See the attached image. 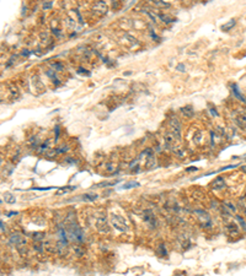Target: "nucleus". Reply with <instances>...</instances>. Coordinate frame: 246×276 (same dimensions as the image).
I'll use <instances>...</instances> for the list:
<instances>
[{
  "instance_id": "nucleus-1",
  "label": "nucleus",
  "mask_w": 246,
  "mask_h": 276,
  "mask_svg": "<svg viewBox=\"0 0 246 276\" xmlns=\"http://www.w3.org/2000/svg\"><path fill=\"white\" fill-rule=\"evenodd\" d=\"M67 232H68V237H69V239H71V241H74L76 243H83L85 241L83 229H81V227H79L75 222L68 223Z\"/></svg>"
},
{
  "instance_id": "nucleus-2",
  "label": "nucleus",
  "mask_w": 246,
  "mask_h": 276,
  "mask_svg": "<svg viewBox=\"0 0 246 276\" xmlns=\"http://www.w3.org/2000/svg\"><path fill=\"white\" fill-rule=\"evenodd\" d=\"M111 223H112V226L120 232L128 231V225L126 223V221L123 220V217H121V216H118L116 214L111 215Z\"/></svg>"
},
{
  "instance_id": "nucleus-3",
  "label": "nucleus",
  "mask_w": 246,
  "mask_h": 276,
  "mask_svg": "<svg viewBox=\"0 0 246 276\" xmlns=\"http://www.w3.org/2000/svg\"><path fill=\"white\" fill-rule=\"evenodd\" d=\"M96 229H97V232L101 234H108L111 232V227L105 216H99L96 218Z\"/></svg>"
},
{
  "instance_id": "nucleus-4",
  "label": "nucleus",
  "mask_w": 246,
  "mask_h": 276,
  "mask_svg": "<svg viewBox=\"0 0 246 276\" xmlns=\"http://www.w3.org/2000/svg\"><path fill=\"white\" fill-rule=\"evenodd\" d=\"M196 215H197L199 222H201V226L203 228H211L212 227V220L204 210H196Z\"/></svg>"
},
{
  "instance_id": "nucleus-5",
  "label": "nucleus",
  "mask_w": 246,
  "mask_h": 276,
  "mask_svg": "<svg viewBox=\"0 0 246 276\" xmlns=\"http://www.w3.org/2000/svg\"><path fill=\"white\" fill-rule=\"evenodd\" d=\"M143 221L145 223H148L152 228H156L158 226V221H156V217H155V215L153 214V211H150V210H144L143 211Z\"/></svg>"
},
{
  "instance_id": "nucleus-6",
  "label": "nucleus",
  "mask_w": 246,
  "mask_h": 276,
  "mask_svg": "<svg viewBox=\"0 0 246 276\" xmlns=\"http://www.w3.org/2000/svg\"><path fill=\"white\" fill-rule=\"evenodd\" d=\"M170 129H171V133L175 135V137L179 140L181 137V124L176 118L170 119Z\"/></svg>"
},
{
  "instance_id": "nucleus-7",
  "label": "nucleus",
  "mask_w": 246,
  "mask_h": 276,
  "mask_svg": "<svg viewBox=\"0 0 246 276\" xmlns=\"http://www.w3.org/2000/svg\"><path fill=\"white\" fill-rule=\"evenodd\" d=\"M10 242L12 243V244H15L17 248H21V247L26 246V241H25V238L22 237L21 234H19V233L11 234V237H10Z\"/></svg>"
},
{
  "instance_id": "nucleus-8",
  "label": "nucleus",
  "mask_w": 246,
  "mask_h": 276,
  "mask_svg": "<svg viewBox=\"0 0 246 276\" xmlns=\"http://www.w3.org/2000/svg\"><path fill=\"white\" fill-rule=\"evenodd\" d=\"M209 187H211L213 190H219V189H223V188L225 187L224 178H223V177H218V178H215V179H214V181H212V183H211V184H209Z\"/></svg>"
},
{
  "instance_id": "nucleus-9",
  "label": "nucleus",
  "mask_w": 246,
  "mask_h": 276,
  "mask_svg": "<svg viewBox=\"0 0 246 276\" xmlns=\"http://www.w3.org/2000/svg\"><path fill=\"white\" fill-rule=\"evenodd\" d=\"M181 114L185 118H192L193 117V108L192 106H185L181 108Z\"/></svg>"
},
{
  "instance_id": "nucleus-10",
  "label": "nucleus",
  "mask_w": 246,
  "mask_h": 276,
  "mask_svg": "<svg viewBox=\"0 0 246 276\" xmlns=\"http://www.w3.org/2000/svg\"><path fill=\"white\" fill-rule=\"evenodd\" d=\"M73 250H74V254L78 258H81V256L85 255V248L81 247L80 244H76V246L73 247Z\"/></svg>"
},
{
  "instance_id": "nucleus-11",
  "label": "nucleus",
  "mask_w": 246,
  "mask_h": 276,
  "mask_svg": "<svg viewBox=\"0 0 246 276\" xmlns=\"http://www.w3.org/2000/svg\"><path fill=\"white\" fill-rule=\"evenodd\" d=\"M139 162L140 161L138 160V158H135L133 162H132L130 164H129V169H130V172H133V173H138L139 171H140V167H139Z\"/></svg>"
},
{
  "instance_id": "nucleus-12",
  "label": "nucleus",
  "mask_w": 246,
  "mask_h": 276,
  "mask_svg": "<svg viewBox=\"0 0 246 276\" xmlns=\"http://www.w3.org/2000/svg\"><path fill=\"white\" fill-rule=\"evenodd\" d=\"M175 140H177V139H176L175 135L172 134L171 131H170V133H166V134H165V142H166L167 145H171V146H172V144L175 142Z\"/></svg>"
},
{
  "instance_id": "nucleus-13",
  "label": "nucleus",
  "mask_w": 246,
  "mask_h": 276,
  "mask_svg": "<svg viewBox=\"0 0 246 276\" xmlns=\"http://www.w3.org/2000/svg\"><path fill=\"white\" fill-rule=\"evenodd\" d=\"M4 200H5V202H7V204H15L16 198L11 193H5V194H4Z\"/></svg>"
},
{
  "instance_id": "nucleus-14",
  "label": "nucleus",
  "mask_w": 246,
  "mask_h": 276,
  "mask_svg": "<svg viewBox=\"0 0 246 276\" xmlns=\"http://www.w3.org/2000/svg\"><path fill=\"white\" fill-rule=\"evenodd\" d=\"M84 201H95L97 199V194H94V193H88V194H84L83 196Z\"/></svg>"
},
{
  "instance_id": "nucleus-15",
  "label": "nucleus",
  "mask_w": 246,
  "mask_h": 276,
  "mask_svg": "<svg viewBox=\"0 0 246 276\" xmlns=\"http://www.w3.org/2000/svg\"><path fill=\"white\" fill-rule=\"evenodd\" d=\"M76 187H65V188H62V189H59L57 191V195H60V194H65V193H69V191H73L75 190Z\"/></svg>"
},
{
  "instance_id": "nucleus-16",
  "label": "nucleus",
  "mask_w": 246,
  "mask_h": 276,
  "mask_svg": "<svg viewBox=\"0 0 246 276\" xmlns=\"http://www.w3.org/2000/svg\"><path fill=\"white\" fill-rule=\"evenodd\" d=\"M56 150H57V155H62V154H65V152L69 151V146H68V145H62V146L57 147Z\"/></svg>"
},
{
  "instance_id": "nucleus-17",
  "label": "nucleus",
  "mask_w": 246,
  "mask_h": 276,
  "mask_svg": "<svg viewBox=\"0 0 246 276\" xmlns=\"http://www.w3.org/2000/svg\"><path fill=\"white\" fill-rule=\"evenodd\" d=\"M44 237H46V234L43 233V232H36V233H33V239L35 241H37V242H41V241H43L44 239Z\"/></svg>"
},
{
  "instance_id": "nucleus-18",
  "label": "nucleus",
  "mask_w": 246,
  "mask_h": 276,
  "mask_svg": "<svg viewBox=\"0 0 246 276\" xmlns=\"http://www.w3.org/2000/svg\"><path fill=\"white\" fill-rule=\"evenodd\" d=\"M137 187H139V183H137V182H129V183H126L122 185L123 189H130V188H137Z\"/></svg>"
},
{
  "instance_id": "nucleus-19",
  "label": "nucleus",
  "mask_w": 246,
  "mask_h": 276,
  "mask_svg": "<svg viewBox=\"0 0 246 276\" xmlns=\"http://www.w3.org/2000/svg\"><path fill=\"white\" fill-rule=\"evenodd\" d=\"M38 152L39 154H43V152H46V151H47L48 150V141H46L44 142V144H42V145H41L39 147H38Z\"/></svg>"
},
{
  "instance_id": "nucleus-20",
  "label": "nucleus",
  "mask_w": 246,
  "mask_h": 276,
  "mask_svg": "<svg viewBox=\"0 0 246 276\" xmlns=\"http://www.w3.org/2000/svg\"><path fill=\"white\" fill-rule=\"evenodd\" d=\"M193 139H194L196 144H199V142H201V140H202V133H201V131H197V134L193 136Z\"/></svg>"
},
{
  "instance_id": "nucleus-21",
  "label": "nucleus",
  "mask_w": 246,
  "mask_h": 276,
  "mask_svg": "<svg viewBox=\"0 0 246 276\" xmlns=\"http://www.w3.org/2000/svg\"><path fill=\"white\" fill-rule=\"evenodd\" d=\"M172 151H174L176 155H179V156H183L185 155V151L181 150V147H172Z\"/></svg>"
},
{
  "instance_id": "nucleus-22",
  "label": "nucleus",
  "mask_w": 246,
  "mask_h": 276,
  "mask_svg": "<svg viewBox=\"0 0 246 276\" xmlns=\"http://www.w3.org/2000/svg\"><path fill=\"white\" fill-rule=\"evenodd\" d=\"M106 171H107V172H115V171H116V164L107 163V164H106Z\"/></svg>"
},
{
  "instance_id": "nucleus-23",
  "label": "nucleus",
  "mask_w": 246,
  "mask_h": 276,
  "mask_svg": "<svg viewBox=\"0 0 246 276\" xmlns=\"http://www.w3.org/2000/svg\"><path fill=\"white\" fill-rule=\"evenodd\" d=\"M234 24H235V21L234 20H231L230 22H228L226 25H224V26H222V30H224V31H226L228 28H230V27H233L234 26Z\"/></svg>"
},
{
  "instance_id": "nucleus-24",
  "label": "nucleus",
  "mask_w": 246,
  "mask_h": 276,
  "mask_svg": "<svg viewBox=\"0 0 246 276\" xmlns=\"http://www.w3.org/2000/svg\"><path fill=\"white\" fill-rule=\"evenodd\" d=\"M159 249H160V254L161 255H164V256L167 255V250H166V248H165V246H164V244L159 247Z\"/></svg>"
},
{
  "instance_id": "nucleus-25",
  "label": "nucleus",
  "mask_w": 246,
  "mask_h": 276,
  "mask_svg": "<svg viewBox=\"0 0 246 276\" xmlns=\"http://www.w3.org/2000/svg\"><path fill=\"white\" fill-rule=\"evenodd\" d=\"M160 18H161L164 22H171V21H172L171 18L169 17V16H166V15H160Z\"/></svg>"
},
{
  "instance_id": "nucleus-26",
  "label": "nucleus",
  "mask_w": 246,
  "mask_h": 276,
  "mask_svg": "<svg viewBox=\"0 0 246 276\" xmlns=\"http://www.w3.org/2000/svg\"><path fill=\"white\" fill-rule=\"evenodd\" d=\"M53 68H54V69H57L58 71L63 70V65H62V64H59V63H56V64H53Z\"/></svg>"
},
{
  "instance_id": "nucleus-27",
  "label": "nucleus",
  "mask_w": 246,
  "mask_h": 276,
  "mask_svg": "<svg viewBox=\"0 0 246 276\" xmlns=\"http://www.w3.org/2000/svg\"><path fill=\"white\" fill-rule=\"evenodd\" d=\"M154 4H155V5L156 6H165V7H167V6H170V4H167V3H159V1H155V3H154Z\"/></svg>"
},
{
  "instance_id": "nucleus-28",
  "label": "nucleus",
  "mask_w": 246,
  "mask_h": 276,
  "mask_svg": "<svg viewBox=\"0 0 246 276\" xmlns=\"http://www.w3.org/2000/svg\"><path fill=\"white\" fill-rule=\"evenodd\" d=\"M0 229H1V231H6V227H5V225H4V222L1 220H0Z\"/></svg>"
},
{
  "instance_id": "nucleus-29",
  "label": "nucleus",
  "mask_w": 246,
  "mask_h": 276,
  "mask_svg": "<svg viewBox=\"0 0 246 276\" xmlns=\"http://www.w3.org/2000/svg\"><path fill=\"white\" fill-rule=\"evenodd\" d=\"M52 6V3H47V4H44L43 5V9H49Z\"/></svg>"
},
{
  "instance_id": "nucleus-30",
  "label": "nucleus",
  "mask_w": 246,
  "mask_h": 276,
  "mask_svg": "<svg viewBox=\"0 0 246 276\" xmlns=\"http://www.w3.org/2000/svg\"><path fill=\"white\" fill-rule=\"evenodd\" d=\"M15 215H17L16 211H11V212H9V214H7V217H10V216H15Z\"/></svg>"
},
{
  "instance_id": "nucleus-31",
  "label": "nucleus",
  "mask_w": 246,
  "mask_h": 276,
  "mask_svg": "<svg viewBox=\"0 0 246 276\" xmlns=\"http://www.w3.org/2000/svg\"><path fill=\"white\" fill-rule=\"evenodd\" d=\"M183 69H185V66H183V65H179V66H177V70H179V71H185Z\"/></svg>"
},
{
  "instance_id": "nucleus-32",
  "label": "nucleus",
  "mask_w": 246,
  "mask_h": 276,
  "mask_svg": "<svg viewBox=\"0 0 246 276\" xmlns=\"http://www.w3.org/2000/svg\"><path fill=\"white\" fill-rule=\"evenodd\" d=\"M1 162H3V160H1V158H0V166H1Z\"/></svg>"
}]
</instances>
